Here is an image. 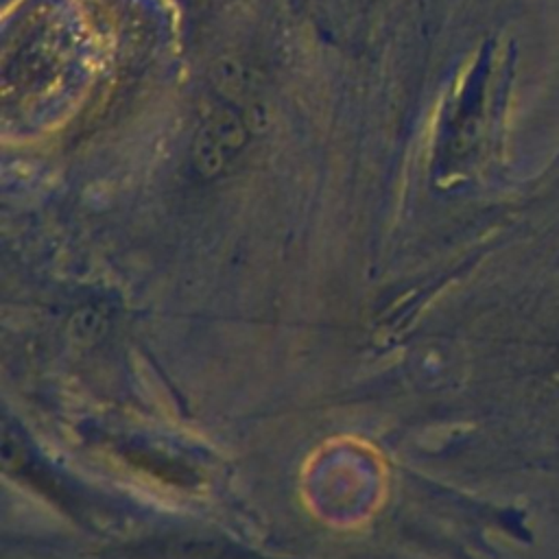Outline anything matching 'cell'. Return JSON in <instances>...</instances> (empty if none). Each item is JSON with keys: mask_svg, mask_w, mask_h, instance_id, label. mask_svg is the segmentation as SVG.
<instances>
[{"mask_svg": "<svg viewBox=\"0 0 559 559\" xmlns=\"http://www.w3.org/2000/svg\"><path fill=\"white\" fill-rule=\"evenodd\" d=\"M247 144V127L238 111L227 105H218L207 111L194 135V157L203 170L216 168L223 162L238 155Z\"/></svg>", "mask_w": 559, "mask_h": 559, "instance_id": "1", "label": "cell"}]
</instances>
